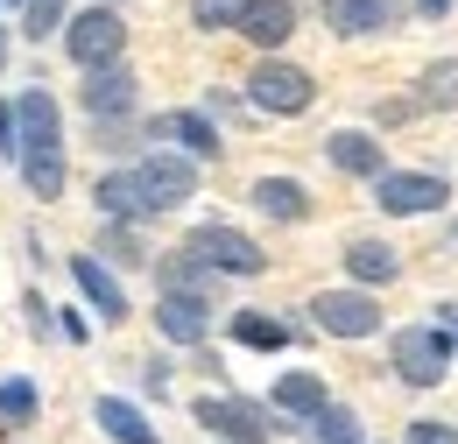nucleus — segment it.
I'll list each match as a JSON object with an SVG mask.
<instances>
[{
    "label": "nucleus",
    "instance_id": "b1692460",
    "mask_svg": "<svg viewBox=\"0 0 458 444\" xmlns=\"http://www.w3.org/2000/svg\"><path fill=\"white\" fill-rule=\"evenodd\" d=\"M233 338H240V346H254V353H283V346H289V325H283V318H261V311H240V318H233Z\"/></svg>",
    "mask_w": 458,
    "mask_h": 444
},
{
    "label": "nucleus",
    "instance_id": "dca6fc26",
    "mask_svg": "<svg viewBox=\"0 0 458 444\" xmlns=\"http://www.w3.org/2000/svg\"><path fill=\"white\" fill-rule=\"evenodd\" d=\"M325 156H332V169H345V176H367V184H374V176L388 169V156H381V141H374L367 127H339V134L325 141Z\"/></svg>",
    "mask_w": 458,
    "mask_h": 444
},
{
    "label": "nucleus",
    "instance_id": "ddd939ff",
    "mask_svg": "<svg viewBox=\"0 0 458 444\" xmlns=\"http://www.w3.org/2000/svg\"><path fill=\"white\" fill-rule=\"evenodd\" d=\"M402 21V0H325L332 36H388Z\"/></svg>",
    "mask_w": 458,
    "mask_h": 444
},
{
    "label": "nucleus",
    "instance_id": "0eeeda50",
    "mask_svg": "<svg viewBox=\"0 0 458 444\" xmlns=\"http://www.w3.org/2000/svg\"><path fill=\"white\" fill-rule=\"evenodd\" d=\"M452 338L437 332V325H409V332H395V346H388V360H395V374L409 381V388H437L445 374H452Z\"/></svg>",
    "mask_w": 458,
    "mask_h": 444
},
{
    "label": "nucleus",
    "instance_id": "c85d7f7f",
    "mask_svg": "<svg viewBox=\"0 0 458 444\" xmlns=\"http://www.w3.org/2000/svg\"><path fill=\"white\" fill-rule=\"evenodd\" d=\"M409 444H458V431L437 423V416H416V423H409Z\"/></svg>",
    "mask_w": 458,
    "mask_h": 444
},
{
    "label": "nucleus",
    "instance_id": "4be33fe9",
    "mask_svg": "<svg viewBox=\"0 0 458 444\" xmlns=\"http://www.w3.org/2000/svg\"><path fill=\"white\" fill-rule=\"evenodd\" d=\"M416 113H452L458 107V56H437L423 78H416V99H409Z\"/></svg>",
    "mask_w": 458,
    "mask_h": 444
},
{
    "label": "nucleus",
    "instance_id": "c756f323",
    "mask_svg": "<svg viewBox=\"0 0 458 444\" xmlns=\"http://www.w3.org/2000/svg\"><path fill=\"white\" fill-rule=\"evenodd\" d=\"M106 254H114V261H141V240H134L127 226H106Z\"/></svg>",
    "mask_w": 458,
    "mask_h": 444
},
{
    "label": "nucleus",
    "instance_id": "cd10ccee",
    "mask_svg": "<svg viewBox=\"0 0 458 444\" xmlns=\"http://www.w3.org/2000/svg\"><path fill=\"white\" fill-rule=\"evenodd\" d=\"M240 7H247V0H191V21H198V29H233Z\"/></svg>",
    "mask_w": 458,
    "mask_h": 444
},
{
    "label": "nucleus",
    "instance_id": "a878e982",
    "mask_svg": "<svg viewBox=\"0 0 458 444\" xmlns=\"http://www.w3.org/2000/svg\"><path fill=\"white\" fill-rule=\"evenodd\" d=\"M36 409H43L36 381H21V374H14V381H0V423H29Z\"/></svg>",
    "mask_w": 458,
    "mask_h": 444
},
{
    "label": "nucleus",
    "instance_id": "9d476101",
    "mask_svg": "<svg viewBox=\"0 0 458 444\" xmlns=\"http://www.w3.org/2000/svg\"><path fill=\"white\" fill-rule=\"evenodd\" d=\"M78 107L92 113L99 127H120L127 113L141 107V78H134L127 64H106V71H85V85H78Z\"/></svg>",
    "mask_w": 458,
    "mask_h": 444
},
{
    "label": "nucleus",
    "instance_id": "7ed1b4c3",
    "mask_svg": "<svg viewBox=\"0 0 458 444\" xmlns=\"http://www.w3.org/2000/svg\"><path fill=\"white\" fill-rule=\"evenodd\" d=\"M14 107V163H50V156H64V107L43 92V85H29L21 99H7Z\"/></svg>",
    "mask_w": 458,
    "mask_h": 444
},
{
    "label": "nucleus",
    "instance_id": "39448f33",
    "mask_svg": "<svg viewBox=\"0 0 458 444\" xmlns=\"http://www.w3.org/2000/svg\"><path fill=\"white\" fill-rule=\"evenodd\" d=\"M374 205L388 219H423V212H445L452 205V184L430 176V169H381L374 176Z\"/></svg>",
    "mask_w": 458,
    "mask_h": 444
},
{
    "label": "nucleus",
    "instance_id": "2f4dec72",
    "mask_svg": "<svg viewBox=\"0 0 458 444\" xmlns=\"http://www.w3.org/2000/svg\"><path fill=\"white\" fill-rule=\"evenodd\" d=\"M430 325H437V332L458 346V303H437V318H430Z\"/></svg>",
    "mask_w": 458,
    "mask_h": 444
},
{
    "label": "nucleus",
    "instance_id": "6ab92c4d",
    "mask_svg": "<svg viewBox=\"0 0 458 444\" xmlns=\"http://www.w3.org/2000/svg\"><path fill=\"white\" fill-rule=\"evenodd\" d=\"M345 276H352V289H381V282L402 276V254L388 240H352L345 247Z\"/></svg>",
    "mask_w": 458,
    "mask_h": 444
},
{
    "label": "nucleus",
    "instance_id": "6e6552de",
    "mask_svg": "<svg viewBox=\"0 0 458 444\" xmlns=\"http://www.w3.org/2000/svg\"><path fill=\"white\" fill-rule=\"evenodd\" d=\"M191 416H198L212 438H226V444H268V438H276L268 409H261V402H247V395H198V402H191Z\"/></svg>",
    "mask_w": 458,
    "mask_h": 444
},
{
    "label": "nucleus",
    "instance_id": "423d86ee",
    "mask_svg": "<svg viewBox=\"0 0 458 444\" xmlns=\"http://www.w3.org/2000/svg\"><path fill=\"white\" fill-rule=\"evenodd\" d=\"M310 325L325 338H374L381 332V296L374 289H325V296H310Z\"/></svg>",
    "mask_w": 458,
    "mask_h": 444
},
{
    "label": "nucleus",
    "instance_id": "bb28decb",
    "mask_svg": "<svg viewBox=\"0 0 458 444\" xmlns=\"http://www.w3.org/2000/svg\"><path fill=\"white\" fill-rule=\"evenodd\" d=\"M21 36H29V43L64 36V0H21Z\"/></svg>",
    "mask_w": 458,
    "mask_h": 444
},
{
    "label": "nucleus",
    "instance_id": "473e14b6",
    "mask_svg": "<svg viewBox=\"0 0 458 444\" xmlns=\"http://www.w3.org/2000/svg\"><path fill=\"white\" fill-rule=\"evenodd\" d=\"M21 311H29V325H36V332H50V303H43V296H21Z\"/></svg>",
    "mask_w": 458,
    "mask_h": 444
},
{
    "label": "nucleus",
    "instance_id": "412c9836",
    "mask_svg": "<svg viewBox=\"0 0 458 444\" xmlns=\"http://www.w3.org/2000/svg\"><path fill=\"white\" fill-rule=\"evenodd\" d=\"M325 402H332V395H325V381H318V374H283V381H276V395H268V409H276V416H303V423H310Z\"/></svg>",
    "mask_w": 458,
    "mask_h": 444
},
{
    "label": "nucleus",
    "instance_id": "f704fd0d",
    "mask_svg": "<svg viewBox=\"0 0 458 444\" xmlns=\"http://www.w3.org/2000/svg\"><path fill=\"white\" fill-rule=\"evenodd\" d=\"M92 7H114V0H92Z\"/></svg>",
    "mask_w": 458,
    "mask_h": 444
},
{
    "label": "nucleus",
    "instance_id": "7c9ffc66",
    "mask_svg": "<svg viewBox=\"0 0 458 444\" xmlns=\"http://www.w3.org/2000/svg\"><path fill=\"white\" fill-rule=\"evenodd\" d=\"M0 156H7V163L21 156V149H14V107H0Z\"/></svg>",
    "mask_w": 458,
    "mask_h": 444
},
{
    "label": "nucleus",
    "instance_id": "20e7f679",
    "mask_svg": "<svg viewBox=\"0 0 458 444\" xmlns=\"http://www.w3.org/2000/svg\"><path fill=\"white\" fill-rule=\"evenodd\" d=\"M64 50L78 71H106L127 56V21H120V7H85L78 21H64Z\"/></svg>",
    "mask_w": 458,
    "mask_h": 444
},
{
    "label": "nucleus",
    "instance_id": "1a4fd4ad",
    "mask_svg": "<svg viewBox=\"0 0 458 444\" xmlns=\"http://www.w3.org/2000/svg\"><path fill=\"white\" fill-rule=\"evenodd\" d=\"M134 184H141V205H148V219H156V212H176L183 198H198V163L156 149V156L134 163Z\"/></svg>",
    "mask_w": 458,
    "mask_h": 444
},
{
    "label": "nucleus",
    "instance_id": "4468645a",
    "mask_svg": "<svg viewBox=\"0 0 458 444\" xmlns=\"http://www.w3.org/2000/svg\"><path fill=\"white\" fill-rule=\"evenodd\" d=\"M233 29H240L254 50H283L289 36H296V7H289V0H247Z\"/></svg>",
    "mask_w": 458,
    "mask_h": 444
},
{
    "label": "nucleus",
    "instance_id": "a211bd4d",
    "mask_svg": "<svg viewBox=\"0 0 458 444\" xmlns=\"http://www.w3.org/2000/svg\"><path fill=\"white\" fill-rule=\"evenodd\" d=\"M92 423H99L114 444H163V438H156V423H148L127 395H99V402H92Z\"/></svg>",
    "mask_w": 458,
    "mask_h": 444
},
{
    "label": "nucleus",
    "instance_id": "9b49d317",
    "mask_svg": "<svg viewBox=\"0 0 458 444\" xmlns=\"http://www.w3.org/2000/svg\"><path fill=\"white\" fill-rule=\"evenodd\" d=\"M148 141H176L170 156H183V163H212V156L226 149L219 127H212V113H191V107L156 113V120H148Z\"/></svg>",
    "mask_w": 458,
    "mask_h": 444
},
{
    "label": "nucleus",
    "instance_id": "2eb2a0df",
    "mask_svg": "<svg viewBox=\"0 0 458 444\" xmlns=\"http://www.w3.org/2000/svg\"><path fill=\"white\" fill-rule=\"evenodd\" d=\"M247 198H254L261 219H276V226H303V219H310V191H303L296 176H261Z\"/></svg>",
    "mask_w": 458,
    "mask_h": 444
},
{
    "label": "nucleus",
    "instance_id": "f8f14e48",
    "mask_svg": "<svg viewBox=\"0 0 458 444\" xmlns=\"http://www.w3.org/2000/svg\"><path fill=\"white\" fill-rule=\"evenodd\" d=\"M71 282H78V296L99 311V325H120V318H127V289H120V276L99 254H71Z\"/></svg>",
    "mask_w": 458,
    "mask_h": 444
},
{
    "label": "nucleus",
    "instance_id": "5701e85b",
    "mask_svg": "<svg viewBox=\"0 0 458 444\" xmlns=\"http://www.w3.org/2000/svg\"><path fill=\"white\" fill-rule=\"evenodd\" d=\"M156 276H163V296H198V303H205V296H212V282H219L205 261H191V254H170Z\"/></svg>",
    "mask_w": 458,
    "mask_h": 444
},
{
    "label": "nucleus",
    "instance_id": "f03ea898",
    "mask_svg": "<svg viewBox=\"0 0 458 444\" xmlns=\"http://www.w3.org/2000/svg\"><path fill=\"white\" fill-rule=\"evenodd\" d=\"M310 99H318V78H310L303 64L261 56V64L247 71V107L276 113V120H296V113H310Z\"/></svg>",
    "mask_w": 458,
    "mask_h": 444
},
{
    "label": "nucleus",
    "instance_id": "c9c22d12",
    "mask_svg": "<svg viewBox=\"0 0 458 444\" xmlns=\"http://www.w3.org/2000/svg\"><path fill=\"white\" fill-rule=\"evenodd\" d=\"M289 7H296V0H289Z\"/></svg>",
    "mask_w": 458,
    "mask_h": 444
},
{
    "label": "nucleus",
    "instance_id": "aec40b11",
    "mask_svg": "<svg viewBox=\"0 0 458 444\" xmlns=\"http://www.w3.org/2000/svg\"><path fill=\"white\" fill-rule=\"evenodd\" d=\"M99 212L114 226H134V219H148V205H141V184H134V169H114V176H99Z\"/></svg>",
    "mask_w": 458,
    "mask_h": 444
},
{
    "label": "nucleus",
    "instance_id": "f3484780",
    "mask_svg": "<svg viewBox=\"0 0 458 444\" xmlns=\"http://www.w3.org/2000/svg\"><path fill=\"white\" fill-rule=\"evenodd\" d=\"M156 332L170 338V346H205L212 311H205L198 296H163V303H156Z\"/></svg>",
    "mask_w": 458,
    "mask_h": 444
},
{
    "label": "nucleus",
    "instance_id": "393cba45",
    "mask_svg": "<svg viewBox=\"0 0 458 444\" xmlns=\"http://www.w3.org/2000/svg\"><path fill=\"white\" fill-rule=\"evenodd\" d=\"M310 438L318 444H367V431H360V416H352L345 402H325V409L310 416Z\"/></svg>",
    "mask_w": 458,
    "mask_h": 444
},
{
    "label": "nucleus",
    "instance_id": "72a5a7b5",
    "mask_svg": "<svg viewBox=\"0 0 458 444\" xmlns=\"http://www.w3.org/2000/svg\"><path fill=\"white\" fill-rule=\"evenodd\" d=\"M416 14H430V21H445V14H452V0H416Z\"/></svg>",
    "mask_w": 458,
    "mask_h": 444
},
{
    "label": "nucleus",
    "instance_id": "f257e3e1",
    "mask_svg": "<svg viewBox=\"0 0 458 444\" xmlns=\"http://www.w3.org/2000/svg\"><path fill=\"white\" fill-rule=\"evenodd\" d=\"M183 254H191V261H205L212 276H261V269H268V247H261V240H247V233H240V226H226V219L191 226Z\"/></svg>",
    "mask_w": 458,
    "mask_h": 444
}]
</instances>
